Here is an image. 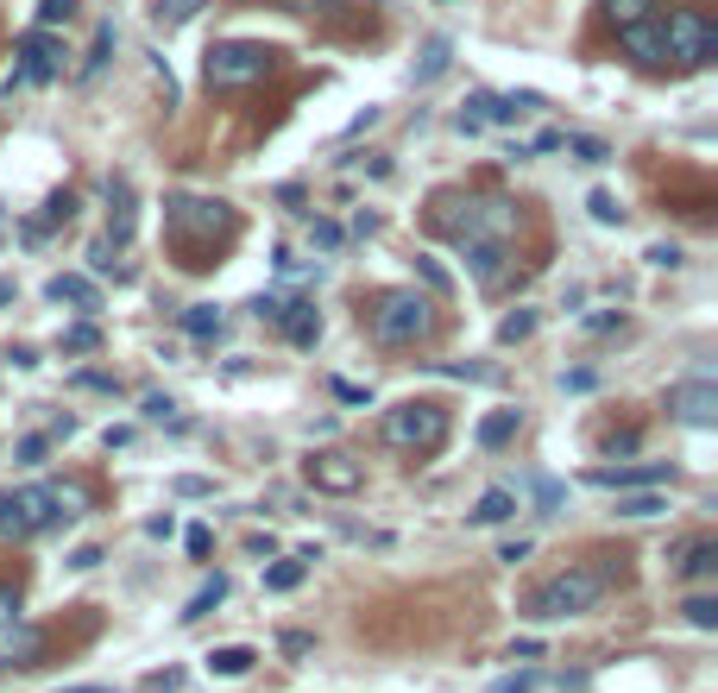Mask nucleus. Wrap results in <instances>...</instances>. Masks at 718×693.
Returning <instances> with one entry per match:
<instances>
[{
	"mask_svg": "<svg viewBox=\"0 0 718 693\" xmlns=\"http://www.w3.org/2000/svg\"><path fill=\"white\" fill-rule=\"evenodd\" d=\"M164 228H171V240H177L183 265H208L215 240H228V233H233V208L228 203H208V196H171Z\"/></svg>",
	"mask_w": 718,
	"mask_h": 693,
	"instance_id": "obj_4",
	"label": "nucleus"
},
{
	"mask_svg": "<svg viewBox=\"0 0 718 693\" xmlns=\"http://www.w3.org/2000/svg\"><path fill=\"white\" fill-rule=\"evenodd\" d=\"M340 240H347V233L334 228V221H309V246H315V253H340Z\"/></svg>",
	"mask_w": 718,
	"mask_h": 693,
	"instance_id": "obj_35",
	"label": "nucleus"
},
{
	"mask_svg": "<svg viewBox=\"0 0 718 693\" xmlns=\"http://www.w3.org/2000/svg\"><path fill=\"white\" fill-rule=\"evenodd\" d=\"M385 441L404 454H436L448 441V411L441 404H397V411H385Z\"/></svg>",
	"mask_w": 718,
	"mask_h": 693,
	"instance_id": "obj_8",
	"label": "nucleus"
},
{
	"mask_svg": "<svg viewBox=\"0 0 718 693\" xmlns=\"http://www.w3.org/2000/svg\"><path fill=\"white\" fill-rule=\"evenodd\" d=\"M57 70H63V38H51L45 26H32L26 38H20V70H13V77L20 82H51Z\"/></svg>",
	"mask_w": 718,
	"mask_h": 693,
	"instance_id": "obj_12",
	"label": "nucleus"
},
{
	"mask_svg": "<svg viewBox=\"0 0 718 693\" xmlns=\"http://www.w3.org/2000/svg\"><path fill=\"white\" fill-rule=\"evenodd\" d=\"M511 246H466V265H473V278L486 284V290H498V284L511 278Z\"/></svg>",
	"mask_w": 718,
	"mask_h": 693,
	"instance_id": "obj_17",
	"label": "nucleus"
},
{
	"mask_svg": "<svg viewBox=\"0 0 718 693\" xmlns=\"http://www.w3.org/2000/svg\"><path fill=\"white\" fill-rule=\"evenodd\" d=\"M523 555H530V536H517V542H505V548H498V562H523Z\"/></svg>",
	"mask_w": 718,
	"mask_h": 693,
	"instance_id": "obj_44",
	"label": "nucleus"
},
{
	"mask_svg": "<svg viewBox=\"0 0 718 693\" xmlns=\"http://www.w3.org/2000/svg\"><path fill=\"white\" fill-rule=\"evenodd\" d=\"M303 574H309V562H303V555H290V562H278L271 574H265V587H271V592H290V587H303Z\"/></svg>",
	"mask_w": 718,
	"mask_h": 693,
	"instance_id": "obj_29",
	"label": "nucleus"
},
{
	"mask_svg": "<svg viewBox=\"0 0 718 693\" xmlns=\"http://www.w3.org/2000/svg\"><path fill=\"white\" fill-rule=\"evenodd\" d=\"M70 215H77V196H70V189H63V196H51V221H70Z\"/></svg>",
	"mask_w": 718,
	"mask_h": 693,
	"instance_id": "obj_45",
	"label": "nucleus"
},
{
	"mask_svg": "<svg viewBox=\"0 0 718 693\" xmlns=\"http://www.w3.org/2000/svg\"><path fill=\"white\" fill-rule=\"evenodd\" d=\"M656 13V0H605V20H612L617 32H630V26H642Z\"/></svg>",
	"mask_w": 718,
	"mask_h": 693,
	"instance_id": "obj_23",
	"label": "nucleus"
},
{
	"mask_svg": "<svg viewBox=\"0 0 718 693\" xmlns=\"http://www.w3.org/2000/svg\"><path fill=\"white\" fill-rule=\"evenodd\" d=\"M45 297L51 303H77V309H95V284L77 278V272H57L51 284H45Z\"/></svg>",
	"mask_w": 718,
	"mask_h": 693,
	"instance_id": "obj_20",
	"label": "nucleus"
},
{
	"mask_svg": "<svg viewBox=\"0 0 718 693\" xmlns=\"http://www.w3.org/2000/svg\"><path fill=\"white\" fill-rule=\"evenodd\" d=\"M612 587V574L605 567H587V562H567L561 574H548L536 592H530V605L523 612L536 617V624H561V617H587L599 599Z\"/></svg>",
	"mask_w": 718,
	"mask_h": 693,
	"instance_id": "obj_3",
	"label": "nucleus"
},
{
	"mask_svg": "<svg viewBox=\"0 0 718 693\" xmlns=\"http://www.w3.org/2000/svg\"><path fill=\"white\" fill-rule=\"evenodd\" d=\"M253 662L258 656L246 649V643H221V649H208V674H221V681H240Z\"/></svg>",
	"mask_w": 718,
	"mask_h": 693,
	"instance_id": "obj_19",
	"label": "nucleus"
},
{
	"mask_svg": "<svg viewBox=\"0 0 718 693\" xmlns=\"http://www.w3.org/2000/svg\"><path fill=\"white\" fill-rule=\"evenodd\" d=\"M662 51H668V63L699 70V63H713L718 57V26L699 13V7H674L668 26H662Z\"/></svg>",
	"mask_w": 718,
	"mask_h": 693,
	"instance_id": "obj_7",
	"label": "nucleus"
},
{
	"mask_svg": "<svg viewBox=\"0 0 718 693\" xmlns=\"http://www.w3.org/2000/svg\"><path fill=\"white\" fill-rule=\"evenodd\" d=\"M473 114H466L461 127H479V120H498V127H505V120H517V114H530V107H542V95H473Z\"/></svg>",
	"mask_w": 718,
	"mask_h": 693,
	"instance_id": "obj_14",
	"label": "nucleus"
},
{
	"mask_svg": "<svg viewBox=\"0 0 718 693\" xmlns=\"http://www.w3.org/2000/svg\"><path fill=\"white\" fill-rule=\"evenodd\" d=\"M278 328L290 334L297 347H309V340L322 334V315H315V309H309V303H283V309H278Z\"/></svg>",
	"mask_w": 718,
	"mask_h": 693,
	"instance_id": "obj_18",
	"label": "nucleus"
},
{
	"mask_svg": "<svg viewBox=\"0 0 718 693\" xmlns=\"http://www.w3.org/2000/svg\"><path fill=\"white\" fill-rule=\"evenodd\" d=\"M366 322H372L379 347H416V340L436 334V297H422V290H379L372 309H366Z\"/></svg>",
	"mask_w": 718,
	"mask_h": 693,
	"instance_id": "obj_5",
	"label": "nucleus"
},
{
	"mask_svg": "<svg viewBox=\"0 0 718 693\" xmlns=\"http://www.w3.org/2000/svg\"><path fill=\"white\" fill-rule=\"evenodd\" d=\"M102 347V328L95 322H77V328H63V354H95Z\"/></svg>",
	"mask_w": 718,
	"mask_h": 693,
	"instance_id": "obj_32",
	"label": "nucleus"
},
{
	"mask_svg": "<svg viewBox=\"0 0 718 693\" xmlns=\"http://www.w3.org/2000/svg\"><path fill=\"white\" fill-rule=\"evenodd\" d=\"M505 517H517V492L511 486H491L486 498H479V505H473V523H505Z\"/></svg>",
	"mask_w": 718,
	"mask_h": 693,
	"instance_id": "obj_22",
	"label": "nucleus"
},
{
	"mask_svg": "<svg viewBox=\"0 0 718 693\" xmlns=\"http://www.w3.org/2000/svg\"><path fill=\"white\" fill-rule=\"evenodd\" d=\"M491 693H536V674H505Z\"/></svg>",
	"mask_w": 718,
	"mask_h": 693,
	"instance_id": "obj_39",
	"label": "nucleus"
},
{
	"mask_svg": "<svg viewBox=\"0 0 718 693\" xmlns=\"http://www.w3.org/2000/svg\"><path fill=\"white\" fill-rule=\"evenodd\" d=\"M271 63H278V51L271 45H253V38H228V45H215L202 63L208 89H246V82H265L271 77Z\"/></svg>",
	"mask_w": 718,
	"mask_h": 693,
	"instance_id": "obj_6",
	"label": "nucleus"
},
{
	"mask_svg": "<svg viewBox=\"0 0 718 693\" xmlns=\"http://www.w3.org/2000/svg\"><path fill=\"white\" fill-rule=\"evenodd\" d=\"M63 693H107V688H63Z\"/></svg>",
	"mask_w": 718,
	"mask_h": 693,
	"instance_id": "obj_51",
	"label": "nucleus"
},
{
	"mask_svg": "<svg viewBox=\"0 0 718 693\" xmlns=\"http://www.w3.org/2000/svg\"><path fill=\"white\" fill-rule=\"evenodd\" d=\"M561 146L580 158V164H605V158H612V146H605V139H592V132H561Z\"/></svg>",
	"mask_w": 718,
	"mask_h": 693,
	"instance_id": "obj_26",
	"label": "nucleus"
},
{
	"mask_svg": "<svg viewBox=\"0 0 718 693\" xmlns=\"http://www.w3.org/2000/svg\"><path fill=\"white\" fill-rule=\"evenodd\" d=\"M221 599H228V574H215V580H208V587L196 592L189 605H183V624H196V617H208L215 605H221Z\"/></svg>",
	"mask_w": 718,
	"mask_h": 693,
	"instance_id": "obj_24",
	"label": "nucleus"
},
{
	"mask_svg": "<svg viewBox=\"0 0 718 693\" xmlns=\"http://www.w3.org/2000/svg\"><path fill=\"white\" fill-rule=\"evenodd\" d=\"M668 416H674V423H687V429H713V423H718V385H713V372H699V379H687V385L668 391Z\"/></svg>",
	"mask_w": 718,
	"mask_h": 693,
	"instance_id": "obj_11",
	"label": "nucleus"
},
{
	"mask_svg": "<svg viewBox=\"0 0 718 693\" xmlns=\"http://www.w3.org/2000/svg\"><path fill=\"white\" fill-rule=\"evenodd\" d=\"M303 480L315 492H334V498H347V492L366 486V466L354 461V454H340V448H322V454H309L303 461Z\"/></svg>",
	"mask_w": 718,
	"mask_h": 693,
	"instance_id": "obj_10",
	"label": "nucleus"
},
{
	"mask_svg": "<svg viewBox=\"0 0 718 693\" xmlns=\"http://www.w3.org/2000/svg\"><path fill=\"white\" fill-rule=\"evenodd\" d=\"M416 272H422V284H429V290H448V272H441L436 258H416Z\"/></svg>",
	"mask_w": 718,
	"mask_h": 693,
	"instance_id": "obj_38",
	"label": "nucleus"
},
{
	"mask_svg": "<svg viewBox=\"0 0 718 693\" xmlns=\"http://www.w3.org/2000/svg\"><path fill=\"white\" fill-rule=\"evenodd\" d=\"M208 548H215V536H208V530H202V523H196V530H189V555H196V562H202V555H208Z\"/></svg>",
	"mask_w": 718,
	"mask_h": 693,
	"instance_id": "obj_46",
	"label": "nucleus"
},
{
	"mask_svg": "<svg viewBox=\"0 0 718 693\" xmlns=\"http://www.w3.org/2000/svg\"><path fill=\"white\" fill-rule=\"evenodd\" d=\"M82 391H120V379H107V372H77Z\"/></svg>",
	"mask_w": 718,
	"mask_h": 693,
	"instance_id": "obj_41",
	"label": "nucleus"
},
{
	"mask_svg": "<svg viewBox=\"0 0 718 693\" xmlns=\"http://www.w3.org/2000/svg\"><path fill=\"white\" fill-rule=\"evenodd\" d=\"M77 20V0H38V26L51 32V26H70Z\"/></svg>",
	"mask_w": 718,
	"mask_h": 693,
	"instance_id": "obj_34",
	"label": "nucleus"
},
{
	"mask_svg": "<svg viewBox=\"0 0 718 693\" xmlns=\"http://www.w3.org/2000/svg\"><path fill=\"white\" fill-rule=\"evenodd\" d=\"M649 265H681V246H649Z\"/></svg>",
	"mask_w": 718,
	"mask_h": 693,
	"instance_id": "obj_48",
	"label": "nucleus"
},
{
	"mask_svg": "<svg viewBox=\"0 0 718 693\" xmlns=\"http://www.w3.org/2000/svg\"><path fill=\"white\" fill-rule=\"evenodd\" d=\"M89 492L82 486H7L0 492V536L26 542L38 530H51L57 517H82Z\"/></svg>",
	"mask_w": 718,
	"mask_h": 693,
	"instance_id": "obj_1",
	"label": "nucleus"
},
{
	"mask_svg": "<svg viewBox=\"0 0 718 693\" xmlns=\"http://www.w3.org/2000/svg\"><path fill=\"white\" fill-rule=\"evenodd\" d=\"M674 574H681V580H713V574H718V542L713 536H693L687 548L674 555Z\"/></svg>",
	"mask_w": 718,
	"mask_h": 693,
	"instance_id": "obj_16",
	"label": "nucleus"
},
{
	"mask_svg": "<svg viewBox=\"0 0 718 693\" xmlns=\"http://www.w3.org/2000/svg\"><path fill=\"white\" fill-rule=\"evenodd\" d=\"M132 228H139V208H132V177H114L107 183V240L127 246Z\"/></svg>",
	"mask_w": 718,
	"mask_h": 693,
	"instance_id": "obj_13",
	"label": "nucleus"
},
{
	"mask_svg": "<svg viewBox=\"0 0 718 693\" xmlns=\"http://www.w3.org/2000/svg\"><path fill=\"white\" fill-rule=\"evenodd\" d=\"M177 411V404H171V397H146V416H152V423H164V416Z\"/></svg>",
	"mask_w": 718,
	"mask_h": 693,
	"instance_id": "obj_49",
	"label": "nucleus"
},
{
	"mask_svg": "<svg viewBox=\"0 0 718 693\" xmlns=\"http://www.w3.org/2000/svg\"><path fill=\"white\" fill-rule=\"evenodd\" d=\"M587 480L592 486H605V492H630V486H662L668 466L662 461H649V466H592Z\"/></svg>",
	"mask_w": 718,
	"mask_h": 693,
	"instance_id": "obj_15",
	"label": "nucleus"
},
{
	"mask_svg": "<svg viewBox=\"0 0 718 693\" xmlns=\"http://www.w3.org/2000/svg\"><path fill=\"white\" fill-rule=\"evenodd\" d=\"M436 221L461 246H511L517 240V203H505V196H441Z\"/></svg>",
	"mask_w": 718,
	"mask_h": 693,
	"instance_id": "obj_2",
	"label": "nucleus"
},
{
	"mask_svg": "<svg viewBox=\"0 0 718 693\" xmlns=\"http://www.w3.org/2000/svg\"><path fill=\"white\" fill-rule=\"evenodd\" d=\"M592 221H599V228H617V221H624V208H617V196L612 189H592Z\"/></svg>",
	"mask_w": 718,
	"mask_h": 693,
	"instance_id": "obj_33",
	"label": "nucleus"
},
{
	"mask_svg": "<svg viewBox=\"0 0 718 693\" xmlns=\"http://www.w3.org/2000/svg\"><path fill=\"white\" fill-rule=\"evenodd\" d=\"M530 334H536V309H517V315L498 322V340H505V347H511V340H530Z\"/></svg>",
	"mask_w": 718,
	"mask_h": 693,
	"instance_id": "obj_31",
	"label": "nucleus"
},
{
	"mask_svg": "<svg viewBox=\"0 0 718 693\" xmlns=\"http://www.w3.org/2000/svg\"><path fill=\"white\" fill-rule=\"evenodd\" d=\"M283 7H290V13H334L340 0H283Z\"/></svg>",
	"mask_w": 718,
	"mask_h": 693,
	"instance_id": "obj_43",
	"label": "nucleus"
},
{
	"mask_svg": "<svg viewBox=\"0 0 718 693\" xmlns=\"http://www.w3.org/2000/svg\"><path fill=\"white\" fill-rule=\"evenodd\" d=\"M448 70V38H429L422 45V63H416V82H436Z\"/></svg>",
	"mask_w": 718,
	"mask_h": 693,
	"instance_id": "obj_30",
	"label": "nucleus"
},
{
	"mask_svg": "<svg viewBox=\"0 0 718 693\" xmlns=\"http://www.w3.org/2000/svg\"><path fill=\"white\" fill-rule=\"evenodd\" d=\"M681 612H687V624H693V631H718V599H713V592H693V599L681 605Z\"/></svg>",
	"mask_w": 718,
	"mask_h": 693,
	"instance_id": "obj_28",
	"label": "nucleus"
},
{
	"mask_svg": "<svg viewBox=\"0 0 718 693\" xmlns=\"http://www.w3.org/2000/svg\"><path fill=\"white\" fill-rule=\"evenodd\" d=\"M38 656V631L20 612V592L0 587V668H26Z\"/></svg>",
	"mask_w": 718,
	"mask_h": 693,
	"instance_id": "obj_9",
	"label": "nucleus"
},
{
	"mask_svg": "<svg viewBox=\"0 0 718 693\" xmlns=\"http://www.w3.org/2000/svg\"><path fill=\"white\" fill-rule=\"evenodd\" d=\"M511 436H517V411H491L486 423H479V448H505Z\"/></svg>",
	"mask_w": 718,
	"mask_h": 693,
	"instance_id": "obj_25",
	"label": "nucleus"
},
{
	"mask_svg": "<svg viewBox=\"0 0 718 693\" xmlns=\"http://www.w3.org/2000/svg\"><path fill=\"white\" fill-rule=\"evenodd\" d=\"M45 461V436H26L20 441V466H38Z\"/></svg>",
	"mask_w": 718,
	"mask_h": 693,
	"instance_id": "obj_40",
	"label": "nucleus"
},
{
	"mask_svg": "<svg viewBox=\"0 0 718 693\" xmlns=\"http://www.w3.org/2000/svg\"><path fill=\"white\" fill-rule=\"evenodd\" d=\"M202 7H208V0H152V26L158 32H177V26H189Z\"/></svg>",
	"mask_w": 718,
	"mask_h": 693,
	"instance_id": "obj_21",
	"label": "nucleus"
},
{
	"mask_svg": "<svg viewBox=\"0 0 718 693\" xmlns=\"http://www.w3.org/2000/svg\"><path fill=\"white\" fill-rule=\"evenodd\" d=\"M536 505L542 511H555V505H561V486H555V480H536Z\"/></svg>",
	"mask_w": 718,
	"mask_h": 693,
	"instance_id": "obj_42",
	"label": "nucleus"
},
{
	"mask_svg": "<svg viewBox=\"0 0 718 693\" xmlns=\"http://www.w3.org/2000/svg\"><path fill=\"white\" fill-rule=\"evenodd\" d=\"M183 334H196V340H215V334H221V309L196 303L189 315H183Z\"/></svg>",
	"mask_w": 718,
	"mask_h": 693,
	"instance_id": "obj_27",
	"label": "nucleus"
},
{
	"mask_svg": "<svg viewBox=\"0 0 718 693\" xmlns=\"http://www.w3.org/2000/svg\"><path fill=\"white\" fill-rule=\"evenodd\" d=\"M656 511H668L656 492H637V498H617V517H656Z\"/></svg>",
	"mask_w": 718,
	"mask_h": 693,
	"instance_id": "obj_36",
	"label": "nucleus"
},
{
	"mask_svg": "<svg viewBox=\"0 0 718 693\" xmlns=\"http://www.w3.org/2000/svg\"><path fill=\"white\" fill-rule=\"evenodd\" d=\"M0 303H13V278H0Z\"/></svg>",
	"mask_w": 718,
	"mask_h": 693,
	"instance_id": "obj_50",
	"label": "nucleus"
},
{
	"mask_svg": "<svg viewBox=\"0 0 718 693\" xmlns=\"http://www.w3.org/2000/svg\"><path fill=\"white\" fill-rule=\"evenodd\" d=\"M107 51H114V26H102V32H95V51H89V63H82V77H95V70L107 63Z\"/></svg>",
	"mask_w": 718,
	"mask_h": 693,
	"instance_id": "obj_37",
	"label": "nucleus"
},
{
	"mask_svg": "<svg viewBox=\"0 0 718 693\" xmlns=\"http://www.w3.org/2000/svg\"><path fill=\"white\" fill-rule=\"evenodd\" d=\"M177 492H183V498H202V492H215V486H208V480H196V473H183Z\"/></svg>",
	"mask_w": 718,
	"mask_h": 693,
	"instance_id": "obj_47",
	"label": "nucleus"
}]
</instances>
